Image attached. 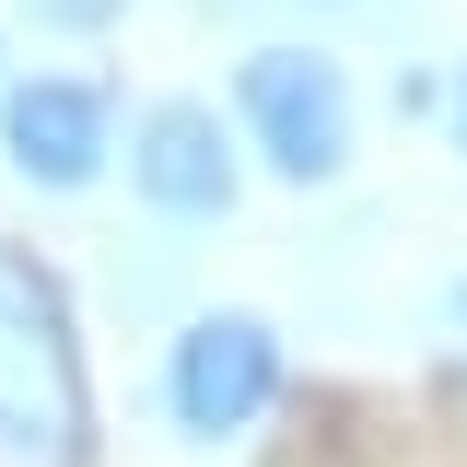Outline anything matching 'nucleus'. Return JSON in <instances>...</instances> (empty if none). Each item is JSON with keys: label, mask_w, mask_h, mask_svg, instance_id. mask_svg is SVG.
I'll use <instances>...</instances> for the list:
<instances>
[{"label": "nucleus", "mask_w": 467, "mask_h": 467, "mask_svg": "<svg viewBox=\"0 0 467 467\" xmlns=\"http://www.w3.org/2000/svg\"><path fill=\"white\" fill-rule=\"evenodd\" d=\"M432 106H444V140H456V152H467V58H456V82H444Z\"/></svg>", "instance_id": "nucleus-7"}, {"label": "nucleus", "mask_w": 467, "mask_h": 467, "mask_svg": "<svg viewBox=\"0 0 467 467\" xmlns=\"http://www.w3.org/2000/svg\"><path fill=\"white\" fill-rule=\"evenodd\" d=\"M94 456V398H82V339L58 281L0 245V467H82Z\"/></svg>", "instance_id": "nucleus-1"}, {"label": "nucleus", "mask_w": 467, "mask_h": 467, "mask_svg": "<svg viewBox=\"0 0 467 467\" xmlns=\"http://www.w3.org/2000/svg\"><path fill=\"white\" fill-rule=\"evenodd\" d=\"M269 409H281V327H269V316L211 304V316L175 327V350H164V420H175V444H245Z\"/></svg>", "instance_id": "nucleus-3"}, {"label": "nucleus", "mask_w": 467, "mask_h": 467, "mask_svg": "<svg viewBox=\"0 0 467 467\" xmlns=\"http://www.w3.org/2000/svg\"><path fill=\"white\" fill-rule=\"evenodd\" d=\"M0 82H12V58H0Z\"/></svg>", "instance_id": "nucleus-10"}, {"label": "nucleus", "mask_w": 467, "mask_h": 467, "mask_svg": "<svg viewBox=\"0 0 467 467\" xmlns=\"http://www.w3.org/2000/svg\"><path fill=\"white\" fill-rule=\"evenodd\" d=\"M199 12H292V0H199Z\"/></svg>", "instance_id": "nucleus-8"}, {"label": "nucleus", "mask_w": 467, "mask_h": 467, "mask_svg": "<svg viewBox=\"0 0 467 467\" xmlns=\"http://www.w3.org/2000/svg\"><path fill=\"white\" fill-rule=\"evenodd\" d=\"M0 164L36 199H82L117 164V82L94 70H12L0 82Z\"/></svg>", "instance_id": "nucleus-5"}, {"label": "nucleus", "mask_w": 467, "mask_h": 467, "mask_svg": "<svg viewBox=\"0 0 467 467\" xmlns=\"http://www.w3.org/2000/svg\"><path fill=\"white\" fill-rule=\"evenodd\" d=\"M117 164L152 223H234V199H245V140L211 94H152L117 129Z\"/></svg>", "instance_id": "nucleus-4"}, {"label": "nucleus", "mask_w": 467, "mask_h": 467, "mask_svg": "<svg viewBox=\"0 0 467 467\" xmlns=\"http://www.w3.org/2000/svg\"><path fill=\"white\" fill-rule=\"evenodd\" d=\"M456 339H467V292H456Z\"/></svg>", "instance_id": "nucleus-9"}, {"label": "nucleus", "mask_w": 467, "mask_h": 467, "mask_svg": "<svg viewBox=\"0 0 467 467\" xmlns=\"http://www.w3.org/2000/svg\"><path fill=\"white\" fill-rule=\"evenodd\" d=\"M350 129H362V106H350V70L327 47L269 36V47L234 58V140L281 187H339L350 175Z\"/></svg>", "instance_id": "nucleus-2"}, {"label": "nucleus", "mask_w": 467, "mask_h": 467, "mask_svg": "<svg viewBox=\"0 0 467 467\" xmlns=\"http://www.w3.org/2000/svg\"><path fill=\"white\" fill-rule=\"evenodd\" d=\"M36 36H117L129 24V0H12Z\"/></svg>", "instance_id": "nucleus-6"}]
</instances>
